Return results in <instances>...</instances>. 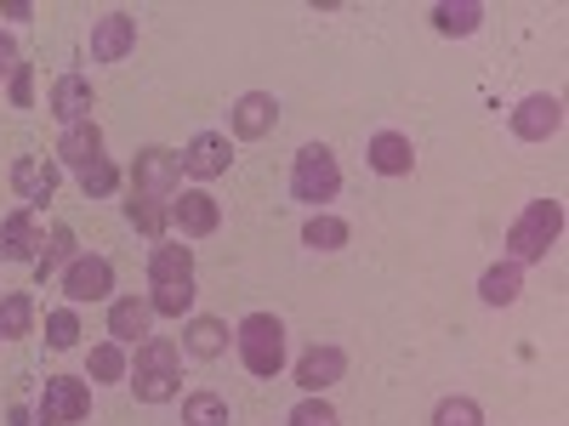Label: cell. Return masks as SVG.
Listing matches in <instances>:
<instances>
[{
    "mask_svg": "<svg viewBox=\"0 0 569 426\" xmlns=\"http://www.w3.org/2000/svg\"><path fill=\"white\" fill-rule=\"evenodd\" d=\"M126 387L137 393V404H171V398H182V347L171 336L137 342V353L126 364Z\"/></svg>",
    "mask_w": 569,
    "mask_h": 426,
    "instance_id": "cell-1",
    "label": "cell"
},
{
    "mask_svg": "<svg viewBox=\"0 0 569 426\" xmlns=\"http://www.w3.org/2000/svg\"><path fill=\"white\" fill-rule=\"evenodd\" d=\"M558 240H563V200H530L507 227V262H518V267L547 262V251Z\"/></svg>",
    "mask_w": 569,
    "mask_h": 426,
    "instance_id": "cell-2",
    "label": "cell"
},
{
    "mask_svg": "<svg viewBox=\"0 0 569 426\" xmlns=\"http://www.w3.org/2000/svg\"><path fill=\"white\" fill-rule=\"evenodd\" d=\"M233 347H240V364L257 375V382H273L284 369V353H291V336H284L279 313H246L233 324Z\"/></svg>",
    "mask_w": 569,
    "mask_h": 426,
    "instance_id": "cell-3",
    "label": "cell"
},
{
    "mask_svg": "<svg viewBox=\"0 0 569 426\" xmlns=\"http://www.w3.org/2000/svg\"><path fill=\"white\" fill-rule=\"evenodd\" d=\"M337 194H342V165H337V149H325V142H302L297 160H291V200H297V205H308V211H325Z\"/></svg>",
    "mask_w": 569,
    "mask_h": 426,
    "instance_id": "cell-4",
    "label": "cell"
},
{
    "mask_svg": "<svg viewBox=\"0 0 569 426\" xmlns=\"http://www.w3.org/2000/svg\"><path fill=\"white\" fill-rule=\"evenodd\" d=\"M126 182H131V194H137V200H160V205H171V200L182 194V160H177V149H160V142H154V149H137Z\"/></svg>",
    "mask_w": 569,
    "mask_h": 426,
    "instance_id": "cell-5",
    "label": "cell"
},
{
    "mask_svg": "<svg viewBox=\"0 0 569 426\" xmlns=\"http://www.w3.org/2000/svg\"><path fill=\"white\" fill-rule=\"evenodd\" d=\"M91 415V382L86 375H46L40 404H34V426H80Z\"/></svg>",
    "mask_w": 569,
    "mask_h": 426,
    "instance_id": "cell-6",
    "label": "cell"
},
{
    "mask_svg": "<svg viewBox=\"0 0 569 426\" xmlns=\"http://www.w3.org/2000/svg\"><path fill=\"white\" fill-rule=\"evenodd\" d=\"M58 284H63L69 307H86V302H114V262H109V256H98V251H80V256L58 273Z\"/></svg>",
    "mask_w": 569,
    "mask_h": 426,
    "instance_id": "cell-7",
    "label": "cell"
},
{
    "mask_svg": "<svg viewBox=\"0 0 569 426\" xmlns=\"http://www.w3.org/2000/svg\"><path fill=\"white\" fill-rule=\"evenodd\" d=\"M507 131L518 142H552L563 131V98H552V91H530V98L507 114Z\"/></svg>",
    "mask_w": 569,
    "mask_h": 426,
    "instance_id": "cell-8",
    "label": "cell"
},
{
    "mask_svg": "<svg viewBox=\"0 0 569 426\" xmlns=\"http://www.w3.org/2000/svg\"><path fill=\"white\" fill-rule=\"evenodd\" d=\"M279 131V98L273 91H246L228 109V142H262Z\"/></svg>",
    "mask_w": 569,
    "mask_h": 426,
    "instance_id": "cell-9",
    "label": "cell"
},
{
    "mask_svg": "<svg viewBox=\"0 0 569 426\" xmlns=\"http://www.w3.org/2000/svg\"><path fill=\"white\" fill-rule=\"evenodd\" d=\"M182 176H194V182H217V176H228V165H233V142H228V131H194L182 142Z\"/></svg>",
    "mask_w": 569,
    "mask_h": 426,
    "instance_id": "cell-10",
    "label": "cell"
},
{
    "mask_svg": "<svg viewBox=\"0 0 569 426\" xmlns=\"http://www.w3.org/2000/svg\"><path fill=\"white\" fill-rule=\"evenodd\" d=\"M58 182H63V165H58L52 154H18V160H12V194H18L29 211H40L46 200H52Z\"/></svg>",
    "mask_w": 569,
    "mask_h": 426,
    "instance_id": "cell-11",
    "label": "cell"
},
{
    "mask_svg": "<svg viewBox=\"0 0 569 426\" xmlns=\"http://www.w3.org/2000/svg\"><path fill=\"white\" fill-rule=\"evenodd\" d=\"M40 245H46V222H40V211H29V205H18V211H7L0 216V262H40Z\"/></svg>",
    "mask_w": 569,
    "mask_h": 426,
    "instance_id": "cell-12",
    "label": "cell"
},
{
    "mask_svg": "<svg viewBox=\"0 0 569 426\" xmlns=\"http://www.w3.org/2000/svg\"><path fill=\"white\" fill-rule=\"evenodd\" d=\"M217 227H222V205L206 187H182L171 200V233H182V240H211Z\"/></svg>",
    "mask_w": 569,
    "mask_h": 426,
    "instance_id": "cell-13",
    "label": "cell"
},
{
    "mask_svg": "<svg viewBox=\"0 0 569 426\" xmlns=\"http://www.w3.org/2000/svg\"><path fill=\"white\" fill-rule=\"evenodd\" d=\"M137 52V18L126 7L103 12L98 29H91V63H126Z\"/></svg>",
    "mask_w": 569,
    "mask_h": 426,
    "instance_id": "cell-14",
    "label": "cell"
},
{
    "mask_svg": "<svg viewBox=\"0 0 569 426\" xmlns=\"http://www.w3.org/2000/svg\"><path fill=\"white\" fill-rule=\"evenodd\" d=\"M228 342H233V329H228V318H217V313H188L182 318V358H200V364H211V358H222L228 353Z\"/></svg>",
    "mask_w": 569,
    "mask_h": 426,
    "instance_id": "cell-15",
    "label": "cell"
},
{
    "mask_svg": "<svg viewBox=\"0 0 569 426\" xmlns=\"http://www.w3.org/2000/svg\"><path fill=\"white\" fill-rule=\"evenodd\" d=\"M348 375V353L337 342H313L302 358H297V387L302 393H330Z\"/></svg>",
    "mask_w": 569,
    "mask_h": 426,
    "instance_id": "cell-16",
    "label": "cell"
},
{
    "mask_svg": "<svg viewBox=\"0 0 569 426\" xmlns=\"http://www.w3.org/2000/svg\"><path fill=\"white\" fill-rule=\"evenodd\" d=\"M149 336H154V307H149V296H114V302H109V342L137 347V342H149Z\"/></svg>",
    "mask_w": 569,
    "mask_h": 426,
    "instance_id": "cell-17",
    "label": "cell"
},
{
    "mask_svg": "<svg viewBox=\"0 0 569 426\" xmlns=\"http://www.w3.org/2000/svg\"><path fill=\"white\" fill-rule=\"evenodd\" d=\"M365 165H370L376 176H410V171H416V142H410L405 131H376V136L365 142Z\"/></svg>",
    "mask_w": 569,
    "mask_h": 426,
    "instance_id": "cell-18",
    "label": "cell"
},
{
    "mask_svg": "<svg viewBox=\"0 0 569 426\" xmlns=\"http://www.w3.org/2000/svg\"><path fill=\"white\" fill-rule=\"evenodd\" d=\"M46 109H52L63 125H80V120H91V109H98V91H91L86 74H58V80H52V98H46Z\"/></svg>",
    "mask_w": 569,
    "mask_h": 426,
    "instance_id": "cell-19",
    "label": "cell"
},
{
    "mask_svg": "<svg viewBox=\"0 0 569 426\" xmlns=\"http://www.w3.org/2000/svg\"><path fill=\"white\" fill-rule=\"evenodd\" d=\"M58 165H69V171H86L91 160H103V125L98 120H80V125H63V136H58V154H52Z\"/></svg>",
    "mask_w": 569,
    "mask_h": 426,
    "instance_id": "cell-20",
    "label": "cell"
},
{
    "mask_svg": "<svg viewBox=\"0 0 569 426\" xmlns=\"http://www.w3.org/2000/svg\"><path fill=\"white\" fill-rule=\"evenodd\" d=\"M427 18H433V34H445V40H472V34L485 29L490 12L479 7V0H439Z\"/></svg>",
    "mask_w": 569,
    "mask_h": 426,
    "instance_id": "cell-21",
    "label": "cell"
},
{
    "mask_svg": "<svg viewBox=\"0 0 569 426\" xmlns=\"http://www.w3.org/2000/svg\"><path fill=\"white\" fill-rule=\"evenodd\" d=\"M518 296H525V267H518V262H490L485 273H479V302L485 307H512Z\"/></svg>",
    "mask_w": 569,
    "mask_h": 426,
    "instance_id": "cell-22",
    "label": "cell"
},
{
    "mask_svg": "<svg viewBox=\"0 0 569 426\" xmlns=\"http://www.w3.org/2000/svg\"><path fill=\"white\" fill-rule=\"evenodd\" d=\"M74 256H80L74 227H69V222H52V227H46V245H40V262H34V278H40V284H46V278H58Z\"/></svg>",
    "mask_w": 569,
    "mask_h": 426,
    "instance_id": "cell-23",
    "label": "cell"
},
{
    "mask_svg": "<svg viewBox=\"0 0 569 426\" xmlns=\"http://www.w3.org/2000/svg\"><path fill=\"white\" fill-rule=\"evenodd\" d=\"M182 278H194V245L160 240L149 251V284H182Z\"/></svg>",
    "mask_w": 569,
    "mask_h": 426,
    "instance_id": "cell-24",
    "label": "cell"
},
{
    "mask_svg": "<svg viewBox=\"0 0 569 426\" xmlns=\"http://www.w3.org/2000/svg\"><path fill=\"white\" fill-rule=\"evenodd\" d=\"M126 364H131V353L120 342H98L86 353V382L91 387H114V382H126Z\"/></svg>",
    "mask_w": 569,
    "mask_h": 426,
    "instance_id": "cell-25",
    "label": "cell"
},
{
    "mask_svg": "<svg viewBox=\"0 0 569 426\" xmlns=\"http://www.w3.org/2000/svg\"><path fill=\"white\" fill-rule=\"evenodd\" d=\"M23 336H34V296L7 291L0 296V342H23Z\"/></svg>",
    "mask_w": 569,
    "mask_h": 426,
    "instance_id": "cell-26",
    "label": "cell"
},
{
    "mask_svg": "<svg viewBox=\"0 0 569 426\" xmlns=\"http://www.w3.org/2000/svg\"><path fill=\"white\" fill-rule=\"evenodd\" d=\"M126 222L142 233V240H154V245L171 240V205H160V200H137V194H131V200H126Z\"/></svg>",
    "mask_w": 569,
    "mask_h": 426,
    "instance_id": "cell-27",
    "label": "cell"
},
{
    "mask_svg": "<svg viewBox=\"0 0 569 426\" xmlns=\"http://www.w3.org/2000/svg\"><path fill=\"white\" fill-rule=\"evenodd\" d=\"M182 426H233V409H228L222 393L200 387V393L182 398Z\"/></svg>",
    "mask_w": 569,
    "mask_h": 426,
    "instance_id": "cell-28",
    "label": "cell"
},
{
    "mask_svg": "<svg viewBox=\"0 0 569 426\" xmlns=\"http://www.w3.org/2000/svg\"><path fill=\"white\" fill-rule=\"evenodd\" d=\"M353 240V227L342 222V216H330V211H313L308 222H302V245L308 251H342Z\"/></svg>",
    "mask_w": 569,
    "mask_h": 426,
    "instance_id": "cell-29",
    "label": "cell"
},
{
    "mask_svg": "<svg viewBox=\"0 0 569 426\" xmlns=\"http://www.w3.org/2000/svg\"><path fill=\"white\" fill-rule=\"evenodd\" d=\"M194 278H182V284H149V307L154 318H188L194 313Z\"/></svg>",
    "mask_w": 569,
    "mask_h": 426,
    "instance_id": "cell-30",
    "label": "cell"
},
{
    "mask_svg": "<svg viewBox=\"0 0 569 426\" xmlns=\"http://www.w3.org/2000/svg\"><path fill=\"white\" fill-rule=\"evenodd\" d=\"M284 426H342V415H337V404H330L325 393H302L291 404V415H284Z\"/></svg>",
    "mask_w": 569,
    "mask_h": 426,
    "instance_id": "cell-31",
    "label": "cell"
},
{
    "mask_svg": "<svg viewBox=\"0 0 569 426\" xmlns=\"http://www.w3.org/2000/svg\"><path fill=\"white\" fill-rule=\"evenodd\" d=\"M433 426H485V404L467 393H450L433 404Z\"/></svg>",
    "mask_w": 569,
    "mask_h": 426,
    "instance_id": "cell-32",
    "label": "cell"
},
{
    "mask_svg": "<svg viewBox=\"0 0 569 426\" xmlns=\"http://www.w3.org/2000/svg\"><path fill=\"white\" fill-rule=\"evenodd\" d=\"M74 176H80V194H86V200H109L114 187L126 182V176H120V165H114L109 154H103V160H91V165H86V171H74Z\"/></svg>",
    "mask_w": 569,
    "mask_h": 426,
    "instance_id": "cell-33",
    "label": "cell"
},
{
    "mask_svg": "<svg viewBox=\"0 0 569 426\" xmlns=\"http://www.w3.org/2000/svg\"><path fill=\"white\" fill-rule=\"evenodd\" d=\"M46 347H52V353L80 347V313L74 307H52V313H46Z\"/></svg>",
    "mask_w": 569,
    "mask_h": 426,
    "instance_id": "cell-34",
    "label": "cell"
},
{
    "mask_svg": "<svg viewBox=\"0 0 569 426\" xmlns=\"http://www.w3.org/2000/svg\"><path fill=\"white\" fill-rule=\"evenodd\" d=\"M7 98H12V109H34V63L18 58V69L7 80Z\"/></svg>",
    "mask_w": 569,
    "mask_h": 426,
    "instance_id": "cell-35",
    "label": "cell"
},
{
    "mask_svg": "<svg viewBox=\"0 0 569 426\" xmlns=\"http://www.w3.org/2000/svg\"><path fill=\"white\" fill-rule=\"evenodd\" d=\"M12 69H18V40L12 29H0V80H12Z\"/></svg>",
    "mask_w": 569,
    "mask_h": 426,
    "instance_id": "cell-36",
    "label": "cell"
},
{
    "mask_svg": "<svg viewBox=\"0 0 569 426\" xmlns=\"http://www.w3.org/2000/svg\"><path fill=\"white\" fill-rule=\"evenodd\" d=\"M0 18H12V23H29V18H34V0H0Z\"/></svg>",
    "mask_w": 569,
    "mask_h": 426,
    "instance_id": "cell-37",
    "label": "cell"
}]
</instances>
